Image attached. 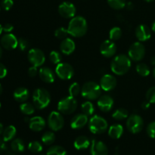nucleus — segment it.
<instances>
[{
    "label": "nucleus",
    "instance_id": "nucleus-19",
    "mask_svg": "<svg viewBox=\"0 0 155 155\" xmlns=\"http://www.w3.org/2000/svg\"><path fill=\"white\" fill-rule=\"evenodd\" d=\"M88 123V116L84 114L75 115L71 121V127L74 130H80Z\"/></svg>",
    "mask_w": 155,
    "mask_h": 155
},
{
    "label": "nucleus",
    "instance_id": "nucleus-47",
    "mask_svg": "<svg viewBox=\"0 0 155 155\" xmlns=\"http://www.w3.org/2000/svg\"><path fill=\"white\" fill-rule=\"evenodd\" d=\"M5 142L3 140V139H0V152H2V151H4L6 149V145Z\"/></svg>",
    "mask_w": 155,
    "mask_h": 155
},
{
    "label": "nucleus",
    "instance_id": "nucleus-35",
    "mask_svg": "<svg viewBox=\"0 0 155 155\" xmlns=\"http://www.w3.org/2000/svg\"><path fill=\"white\" fill-rule=\"evenodd\" d=\"M28 149L30 152L33 154H37V153L42 152V145L41 143L37 141H33L29 143Z\"/></svg>",
    "mask_w": 155,
    "mask_h": 155
},
{
    "label": "nucleus",
    "instance_id": "nucleus-10",
    "mask_svg": "<svg viewBox=\"0 0 155 155\" xmlns=\"http://www.w3.org/2000/svg\"><path fill=\"white\" fill-rule=\"evenodd\" d=\"M55 73L61 80H68L74 77V70L70 64L59 63L55 68Z\"/></svg>",
    "mask_w": 155,
    "mask_h": 155
},
{
    "label": "nucleus",
    "instance_id": "nucleus-20",
    "mask_svg": "<svg viewBox=\"0 0 155 155\" xmlns=\"http://www.w3.org/2000/svg\"><path fill=\"white\" fill-rule=\"evenodd\" d=\"M76 48L75 42L70 38L63 39L60 44V49L61 53L66 55H70L74 51Z\"/></svg>",
    "mask_w": 155,
    "mask_h": 155
},
{
    "label": "nucleus",
    "instance_id": "nucleus-25",
    "mask_svg": "<svg viewBox=\"0 0 155 155\" xmlns=\"http://www.w3.org/2000/svg\"><path fill=\"white\" fill-rule=\"evenodd\" d=\"M124 127L120 124H114L108 130V136L113 139H118L124 134Z\"/></svg>",
    "mask_w": 155,
    "mask_h": 155
},
{
    "label": "nucleus",
    "instance_id": "nucleus-34",
    "mask_svg": "<svg viewBox=\"0 0 155 155\" xmlns=\"http://www.w3.org/2000/svg\"><path fill=\"white\" fill-rule=\"evenodd\" d=\"M136 72L141 76V77H148L150 74V68L146 64L141 63L136 65Z\"/></svg>",
    "mask_w": 155,
    "mask_h": 155
},
{
    "label": "nucleus",
    "instance_id": "nucleus-12",
    "mask_svg": "<svg viewBox=\"0 0 155 155\" xmlns=\"http://www.w3.org/2000/svg\"><path fill=\"white\" fill-rule=\"evenodd\" d=\"M76 12L75 5L69 2H64L58 7V13L64 18H73L75 17Z\"/></svg>",
    "mask_w": 155,
    "mask_h": 155
},
{
    "label": "nucleus",
    "instance_id": "nucleus-32",
    "mask_svg": "<svg viewBox=\"0 0 155 155\" xmlns=\"http://www.w3.org/2000/svg\"><path fill=\"white\" fill-rule=\"evenodd\" d=\"M107 3L110 8L115 10H120L127 5L126 0H107Z\"/></svg>",
    "mask_w": 155,
    "mask_h": 155
},
{
    "label": "nucleus",
    "instance_id": "nucleus-30",
    "mask_svg": "<svg viewBox=\"0 0 155 155\" xmlns=\"http://www.w3.org/2000/svg\"><path fill=\"white\" fill-rule=\"evenodd\" d=\"M34 104H32L28 102H24L20 106V110L25 115H32L35 112Z\"/></svg>",
    "mask_w": 155,
    "mask_h": 155
},
{
    "label": "nucleus",
    "instance_id": "nucleus-50",
    "mask_svg": "<svg viewBox=\"0 0 155 155\" xmlns=\"http://www.w3.org/2000/svg\"><path fill=\"white\" fill-rule=\"evenodd\" d=\"M151 64L153 65V66H155V56L152 57L151 58Z\"/></svg>",
    "mask_w": 155,
    "mask_h": 155
},
{
    "label": "nucleus",
    "instance_id": "nucleus-48",
    "mask_svg": "<svg viewBox=\"0 0 155 155\" xmlns=\"http://www.w3.org/2000/svg\"><path fill=\"white\" fill-rule=\"evenodd\" d=\"M150 104H151V103H150L148 101H143V103H142V109H144V110H146V109H148V107H150Z\"/></svg>",
    "mask_w": 155,
    "mask_h": 155
},
{
    "label": "nucleus",
    "instance_id": "nucleus-40",
    "mask_svg": "<svg viewBox=\"0 0 155 155\" xmlns=\"http://www.w3.org/2000/svg\"><path fill=\"white\" fill-rule=\"evenodd\" d=\"M18 46L21 51H24L29 48V47H30V42L25 38H19L18 39Z\"/></svg>",
    "mask_w": 155,
    "mask_h": 155
},
{
    "label": "nucleus",
    "instance_id": "nucleus-56",
    "mask_svg": "<svg viewBox=\"0 0 155 155\" xmlns=\"http://www.w3.org/2000/svg\"><path fill=\"white\" fill-rule=\"evenodd\" d=\"M153 76H154V77L155 79V68H154V70H153Z\"/></svg>",
    "mask_w": 155,
    "mask_h": 155
},
{
    "label": "nucleus",
    "instance_id": "nucleus-23",
    "mask_svg": "<svg viewBox=\"0 0 155 155\" xmlns=\"http://www.w3.org/2000/svg\"><path fill=\"white\" fill-rule=\"evenodd\" d=\"M14 98L18 102L24 103L28 100L30 97V92L28 89L24 87H19L16 89L13 94Z\"/></svg>",
    "mask_w": 155,
    "mask_h": 155
},
{
    "label": "nucleus",
    "instance_id": "nucleus-46",
    "mask_svg": "<svg viewBox=\"0 0 155 155\" xmlns=\"http://www.w3.org/2000/svg\"><path fill=\"white\" fill-rule=\"evenodd\" d=\"M3 27V31L6 32V33H9V32L12 31L14 29V27L11 24H5Z\"/></svg>",
    "mask_w": 155,
    "mask_h": 155
},
{
    "label": "nucleus",
    "instance_id": "nucleus-29",
    "mask_svg": "<svg viewBox=\"0 0 155 155\" xmlns=\"http://www.w3.org/2000/svg\"><path fill=\"white\" fill-rule=\"evenodd\" d=\"M46 155H67V151L63 147L54 145L48 148Z\"/></svg>",
    "mask_w": 155,
    "mask_h": 155
},
{
    "label": "nucleus",
    "instance_id": "nucleus-11",
    "mask_svg": "<svg viewBox=\"0 0 155 155\" xmlns=\"http://www.w3.org/2000/svg\"><path fill=\"white\" fill-rule=\"evenodd\" d=\"M27 58L33 66L40 67L45 63V56L43 51L39 48H32L29 51Z\"/></svg>",
    "mask_w": 155,
    "mask_h": 155
},
{
    "label": "nucleus",
    "instance_id": "nucleus-22",
    "mask_svg": "<svg viewBox=\"0 0 155 155\" xmlns=\"http://www.w3.org/2000/svg\"><path fill=\"white\" fill-rule=\"evenodd\" d=\"M45 121L42 117L39 116L31 118L29 122V127L32 131L40 132L45 128Z\"/></svg>",
    "mask_w": 155,
    "mask_h": 155
},
{
    "label": "nucleus",
    "instance_id": "nucleus-14",
    "mask_svg": "<svg viewBox=\"0 0 155 155\" xmlns=\"http://www.w3.org/2000/svg\"><path fill=\"white\" fill-rule=\"evenodd\" d=\"M90 153L91 155H107L108 148L103 142L93 139L91 143Z\"/></svg>",
    "mask_w": 155,
    "mask_h": 155
},
{
    "label": "nucleus",
    "instance_id": "nucleus-57",
    "mask_svg": "<svg viewBox=\"0 0 155 155\" xmlns=\"http://www.w3.org/2000/svg\"><path fill=\"white\" fill-rule=\"evenodd\" d=\"M145 1H146V2H152V1H154V0H145Z\"/></svg>",
    "mask_w": 155,
    "mask_h": 155
},
{
    "label": "nucleus",
    "instance_id": "nucleus-38",
    "mask_svg": "<svg viewBox=\"0 0 155 155\" xmlns=\"http://www.w3.org/2000/svg\"><path fill=\"white\" fill-rule=\"evenodd\" d=\"M68 34H69V33H68V29L64 28V27H59L54 31V36L59 39H66Z\"/></svg>",
    "mask_w": 155,
    "mask_h": 155
},
{
    "label": "nucleus",
    "instance_id": "nucleus-15",
    "mask_svg": "<svg viewBox=\"0 0 155 155\" xmlns=\"http://www.w3.org/2000/svg\"><path fill=\"white\" fill-rule=\"evenodd\" d=\"M117 86V79L110 74H105L101 77L100 80V86L101 89L109 92L111 91L116 87Z\"/></svg>",
    "mask_w": 155,
    "mask_h": 155
},
{
    "label": "nucleus",
    "instance_id": "nucleus-28",
    "mask_svg": "<svg viewBox=\"0 0 155 155\" xmlns=\"http://www.w3.org/2000/svg\"><path fill=\"white\" fill-rule=\"evenodd\" d=\"M128 117V110L125 108H118L112 114V117L116 120H124Z\"/></svg>",
    "mask_w": 155,
    "mask_h": 155
},
{
    "label": "nucleus",
    "instance_id": "nucleus-52",
    "mask_svg": "<svg viewBox=\"0 0 155 155\" xmlns=\"http://www.w3.org/2000/svg\"><path fill=\"white\" fill-rule=\"evenodd\" d=\"M3 130H3V125L1 124V123H0V135L2 134Z\"/></svg>",
    "mask_w": 155,
    "mask_h": 155
},
{
    "label": "nucleus",
    "instance_id": "nucleus-37",
    "mask_svg": "<svg viewBox=\"0 0 155 155\" xmlns=\"http://www.w3.org/2000/svg\"><path fill=\"white\" fill-rule=\"evenodd\" d=\"M49 59L51 63L54 64H58L62 60L61 54L57 51H51L49 54Z\"/></svg>",
    "mask_w": 155,
    "mask_h": 155
},
{
    "label": "nucleus",
    "instance_id": "nucleus-1",
    "mask_svg": "<svg viewBox=\"0 0 155 155\" xmlns=\"http://www.w3.org/2000/svg\"><path fill=\"white\" fill-rule=\"evenodd\" d=\"M88 30L86 20L82 16H76L71 18L68 24V30L71 36L80 38L85 36Z\"/></svg>",
    "mask_w": 155,
    "mask_h": 155
},
{
    "label": "nucleus",
    "instance_id": "nucleus-24",
    "mask_svg": "<svg viewBox=\"0 0 155 155\" xmlns=\"http://www.w3.org/2000/svg\"><path fill=\"white\" fill-rule=\"evenodd\" d=\"M89 145H90V141L86 136H78L74 142V148L79 151L87 149Z\"/></svg>",
    "mask_w": 155,
    "mask_h": 155
},
{
    "label": "nucleus",
    "instance_id": "nucleus-7",
    "mask_svg": "<svg viewBox=\"0 0 155 155\" xmlns=\"http://www.w3.org/2000/svg\"><path fill=\"white\" fill-rule=\"evenodd\" d=\"M144 127V120L139 115H130L127 120V128L133 134L140 133Z\"/></svg>",
    "mask_w": 155,
    "mask_h": 155
},
{
    "label": "nucleus",
    "instance_id": "nucleus-2",
    "mask_svg": "<svg viewBox=\"0 0 155 155\" xmlns=\"http://www.w3.org/2000/svg\"><path fill=\"white\" fill-rule=\"evenodd\" d=\"M131 68V59L128 55L121 54L117 55L110 63V69L112 72L118 76L127 74Z\"/></svg>",
    "mask_w": 155,
    "mask_h": 155
},
{
    "label": "nucleus",
    "instance_id": "nucleus-27",
    "mask_svg": "<svg viewBox=\"0 0 155 155\" xmlns=\"http://www.w3.org/2000/svg\"><path fill=\"white\" fill-rule=\"evenodd\" d=\"M11 148L12 150L15 153H21L25 149V145H24V141L21 139H14L11 144Z\"/></svg>",
    "mask_w": 155,
    "mask_h": 155
},
{
    "label": "nucleus",
    "instance_id": "nucleus-26",
    "mask_svg": "<svg viewBox=\"0 0 155 155\" xmlns=\"http://www.w3.org/2000/svg\"><path fill=\"white\" fill-rule=\"evenodd\" d=\"M17 133V130L14 126L10 125L6 127L2 133V139L5 142H9L15 137Z\"/></svg>",
    "mask_w": 155,
    "mask_h": 155
},
{
    "label": "nucleus",
    "instance_id": "nucleus-59",
    "mask_svg": "<svg viewBox=\"0 0 155 155\" xmlns=\"http://www.w3.org/2000/svg\"><path fill=\"white\" fill-rule=\"evenodd\" d=\"M0 9H1V8H0Z\"/></svg>",
    "mask_w": 155,
    "mask_h": 155
},
{
    "label": "nucleus",
    "instance_id": "nucleus-45",
    "mask_svg": "<svg viewBox=\"0 0 155 155\" xmlns=\"http://www.w3.org/2000/svg\"><path fill=\"white\" fill-rule=\"evenodd\" d=\"M6 75H7V69L2 64L0 63V79L4 78Z\"/></svg>",
    "mask_w": 155,
    "mask_h": 155
},
{
    "label": "nucleus",
    "instance_id": "nucleus-49",
    "mask_svg": "<svg viewBox=\"0 0 155 155\" xmlns=\"http://www.w3.org/2000/svg\"><path fill=\"white\" fill-rule=\"evenodd\" d=\"M126 6H127V8H128V9H130H130H132V8H133V4H132L131 2H129L128 4H127V5H126Z\"/></svg>",
    "mask_w": 155,
    "mask_h": 155
},
{
    "label": "nucleus",
    "instance_id": "nucleus-21",
    "mask_svg": "<svg viewBox=\"0 0 155 155\" xmlns=\"http://www.w3.org/2000/svg\"><path fill=\"white\" fill-rule=\"evenodd\" d=\"M39 78L46 83H52L55 79V74L49 68H42L39 71Z\"/></svg>",
    "mask_w": 155,
    "mask_h": 155
},
{
    "label": "nucleus",
    "instance_id": "nucleus-33",
    "mask_svg": "<svg viewBox=\"0 0 155 155\" xmlns=\"http://www.w3.org/2000/svg\"><path fill=\"white\" fill-rule=\"evenodd\" d=\"M82 111L84 114L87 115V116H91L95 112V107H94L93 104L90 101H86V102L83 103L81 106Z\"/></svg>",
    "mask_w": 155,
    "mask_h": 155
},
{
    "label": "nucleus",
    "instance_id": "nucleus-55",
    "mask_svg": "<svg viewBox=\"0 0 155 155\" xmlns=\"http://www.w3.org/2000/svg\"><path fill=\"white\" fill-rule=\"evenodd\" d=\"M2 50L1 46H0V58H1L2 57Z\"/></svg>",
    "mask_w": 155,
    "mask_h": 155
},
{
    "label": "nucleus",
    "instance_id": "nucleus-53",
    "mask_svg": "<svg viewBox=\"0 0 155 155\" xmlns=\"http://www.w3.org/2000/svg\"><path fill=\"white\" fill-rule=\"evenodd\" d=\"M2 31H3V27L0 24V35H1V33H2Z\"/></svg>",
    "mask_w": 155,
    "mask_h": 155
},
{
    "label": "nucleus",
    "instance_id": "nucleus-44",
    "mask_svg": "<svg viewBox=\"0 0 155 155\" xmlns=\"http://www.w3.org/2000/svg\"><path fill=\"white\" fill-rule=\"evenodd\" d=\"M38 74V71H37V68L35 66L31 67V68H29L28 70V75L30 76V77H34L37 75Z\"/></svg>",
    "mask_w": 155,
    "mask_h": 155
},
{
    "label": "nucleus",
    "instance_id": "nucleus-43",
    "mask_svg": "<svg viewBox=\"0 0 155 155\" xmlns=\"http://www.w3.org/2000/svg\"><path fill=\"white\" fill-rule=\"evenodd\" d=\"M14 4L13 0H2V6L3 9L5 11H9L12 8Z\"/></svg>",
    "mask_w": 155,
    "mask_h": 155
},
{
    "label": "nucleus",
    "instance_id": "nucleus-16",
    "mask_svg": "<svg viewBox=\"0 0 155 155\" xmlns=\"http://www.w3.org/2000/svg\"><path fill=\"white\" fill-rule=\"evenodd\" d=\"M18 39L16 36L11 33L4 35L1 38V45L5 49L13 50L18 47Z\"/></svg>",
    "mask_w": 155,
    "mask_h": 155
},
{
    "label": "nucleus",
    "instance_id": "nucleus-54",
    "mask_svg": "<svg viewBox=\"0 0 155 155\" xmlns=\"http://www.w3.org/2000/svg\"><path fill=\"white\" fill-rule=\"evenodd\" d=\"M2 93V85L0 84V95Z\"/></svg>",
    "mask_w": 155,
    "mask_h": 155
},
{
    "label": "nucleus",
    "instance_id": "nucleus-3",
    "mask_svg": "<svg viewBox=\"0 0 155 155\" xmlns=\"http://www.w3.org/2000/svg\"><path fill=\"white\" fill-rule=\"evenodd\" d=\"M33 101L36 108L42 110L49 104L51 101V95L46 89L39 88L33 92Z\"/></svg>",
    "mask_w": 155,
    "mask_h": 155
},
{
    "label": "nucleus",
    "instance_id": "nucleus-39",
    "mask_svg": "<svg viewBox=\"0 0 155 155\" xmlns=\"http://www.w3.org/2000/svg\"><path fill=\"white\" fill-rule=\"evenodd\" d=\"M69 94L71 96L76 97L77 95H79L80 92H81V88H80V85L77 83H74L70 86L69 87Z\"/></svg>",
    "mask_w": 155,
    "mask_h": 155
},
{
    "label": "nucleus",
    "instance_id": "nucleus-6",
    "mask_svg": "<svg viewBox=\"0 0 155 155\" xmlns=\"http://www.w3.org/2000/svg\"><path fill=\"white\" fill-rule=\"evenodd\" d=\"M77 107V101L74 97L68 96L61 98L58 104V110L64 114H73Z\"/></svg>",
    "mask_w": 155,
    "mask_h": 155
},
{
    "label": "nucleus",
    "instance_id": "nucleus-9",
    "mask_svg": "<svg viewBox=\"0 0 155 155\" xmlns=\"http://www.w3.org/2000/svg\"><path fill=\"white\" fill-rule=\"evenodd\" d=\"M48 127L52 131H59L61 130L64 125V120L60 112H51L48 117Z\"/></svg>",
    "mask_w": 155,
    "mask_h": 155
},
{
    "label": "nucleus",
    "instance_id": "nucleus-58",
    "mask_svg": "<svg viewBox=\"0 0 155 155\" xmlns=\"http://www.w3.org/2000/svg\"><path fill=\"white\" fill-rule=\"evenodd\" d=\"M0 108H1V104H0Z\"/></svg>",
    "mask_w": 155,
    "mask_h": 155
},
{
    "label": "nucleus",
    "instance_id": "nucleus-51",
    "mask_svg": "<svg viewBox=\"0 0 155 155\" xmlns=\"http://www.w3.org/2000/svg\"><path fill=\"white\" fill-rule=\"evenodd\" d=\"M151 30H152L153 32H154L155 33V21L153 22L152 25H151Z\"/></svg>",
    "mask_w": 155,
    "mask_h": 155
},
{
    "label": "nucleus",
    "instance_id": "nucleus-5",
    "mask_svg": "<svg viewBox=\"0 0 155 155\" xmlns=\"http://www.w3.org/2000/svg\"><path fill=\"white\" fill-rule=\"evenodd\" d=\"M108 124L106 120L98 115L93 116L89 122V129L93 134H101L107 131Z\"/></svg>",
    "mask_w": 155,
    "mask_h": 155
},
{
    "label": "nucleus",
    "instance_id": "nucleus-13",
    "mask_svg": "<svg viewBox=\"0 0 155 155\" xmlns=\"http://www.w3.org/2000/svg\"><path fill=\"white\" fill-rule=\"evenodd\" d=\"M100 52L105 58L113 57L117 52L116 44L112 40L104 41L100 46Z\"/></svg>",
    "mask_w": 155,
    "mask_h": 155
},
{
    "label": "nucleus",
    "instance_id": "nucleus-42",
    "mask_svg": "<svg viewBox=\"0 0 155 155\" xmlns=\"http://www.w3.org/2000/svg\"><path fill=\"white\" fill-rule=\"evenodd\" d=\"M148 136L151 139H155V121L150 123L146 129Z\"/></svg>",
    "mask_w": 155,
    "mask_h": 155
},
{
    "label": "nucleus",
    "instance_id": "nucleus-36",
    "mask_svg": "<svg viewBox=\"0 0 155 155\" xmlns=\"http://www.w3.org/2000/svg\"><path fill=\"white\" fill-rule=\"evenodd\" d=\"M122 36V31L121 29L118 27H114L110 30L109 32V36H110V40L117 41L120 39Z\"/></svg>",
    "mask_w": 155,
    "mask_h": 155
},
{
    "label": "nucleus",
    "instance_id": "nucleus-18",
    "mask_svg": "<svg viewBox=\"0 0 155 155\" xmlns=\"http://www.w3.org/2000/svg\"><path fill=\"white\" fill-rule=\"evenodd\" d=\"M136 36L138 40L141 42H145L148 40L151 36V29L145 24L138 26L136 29Z\"/></svg>",
    "mask_w": 155,
    "mask_h": 155
},
{
    "label": "nucleus",
    "instance_id": "nucleus-41",
    "mask_svg": "<svg viewBox=\"0 0 155 155\" xmlns=\"http://www.w3.org/2000/svg\"><path fill=\"white\" fill-rule=\"evenodd\" d=\"M146 99L151 104H155V86H152L147 91Z\"/></svg>",
    "mask_w": 155,
    "mask_h": 155
},
{
    "label": "nucleus",
    "instance_id": "nucleus-8",
    "mask_svg": "<svg viewBox=\"0 0 155 155\" xmlns=\"http://www.w3.org/2000/svg\"><path fill=\"white\" fill-rule=\"evenodd\" d=\"M145 55V48L142 43L139 42H134L130 45L128 50V56L134 61H140Z\"/></svg>",
    "mask_w": 155,
    "mask_h": 155
},
{
    "label": "nucleus",
    "instance_id": "nucleus-31",
    "mask_svg": "<svg viewBox=\"0 0 155 155\" xmlns=\"http://www.w3.org/2000/svg\"><path fill=\"white\" fill-rule=\"evenodd\" d=\"M55 141V135L52 132H45L42 136V142L45 145H51Z\"/></svg>",
    "mask_w": 155,
    "mask_h": 155
},
{
    "label": "nucleus",
    "instance_id": "nucleus-4",
    "mask_svg": "<svg viewBox=\"0 0 155 155\" xmlns=\"http://www.w3.org/2000/svg\"><path fill=\"white\" fill-rule=\"evenodd\" d=\"M101 88L100 85L95 82H87L84 83L81 89V94L83 98L87 100H95L101 96Z\"/></svg>",
    "mask_w": 155,
    "mask_h": 155
},
{
    "label": "nucleus",
    "instance_id": "nucleus-17",
    "mask_svg": "<svg viewBox=\"0 0 155 155\" xmlns=\"http://www.w3.org/2000/svg\"><path fill=\"white\" fill-rule=\"evenodd\" d=\"M114 106V99L110 95H104L98 98V107L102 112H108Z\"/></svg>",
    "mask_w": 155,
    "mask_h": 155
}]
</instances>
